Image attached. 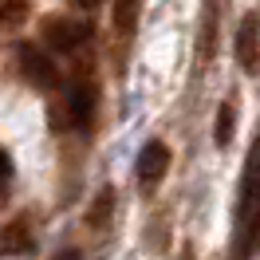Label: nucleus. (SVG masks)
<instances>
[{
	"label": "nucleus",
	"instance_id": "nucleus-8",
	"mask_svg": "<svg viewBox=\"0 0 260 260\" xmlns=\"http://www.w3.org/2000/svg\"><path fill=\"white\" fill-rule=\"evenodd\" d=\"M233 134H237V103L229 99L217 107V122H213V142L217 146H229L233 142Z\"/></svg>",
	"mask_w": 260,
	"mask_h": 260
},
{
	"label": "nucleus",
	"instance_id": "nucleus-3",
	"mask_svg": "<svg viewBox=\"0 0 260 260\" xmlns=\"http://www.w3.org/2000/svg\"><path fill=\"white\" fill-rule=\"evenodd\" d=\"M16 63H20L24 83H32V87H40V91H51V87L59 83V67H55V59H51V51L40 48V44H24V48L16 51Z\"/></svg>",
	"mask_w": 260,
	"mask_h": 260
},
{
	"label": "nucleus",
	"instance_id": "nucleus-4",
	"mask_svg": "<svg viewBox=\"0 0 260 260\" xmlns=\"http://www.w3.org/2000/svg\"><path fill=\"white\" fill-rule=\"evenodd\" d=\"M166 170H170V146H166L162 138H154L146 146L138 150V162H134V178L142 189H154V185H162Z\"/></svg>",
	"mask_w": 260,
	"mask_h": 260
},
{
	"label": "nucleus",
	"instance_id": "nucleus-11",
	"mask_svg": "<svg viewBox=\"0 0 260 260\" xmlns=\"http://www.w3.org/2000/svg\"><path fill=\"white\" fill-rule=\"evenodd\" d=\"M67 4H71V8H79V12H95L103 0H67Z\"/></svg>",
	"mask_w": 260,
	"mask_h": 260
},
{
	"label": "nucleus",
	"instance_id": "nucleus-12",
	"mask_svg": "<svg viewBox=\"0 0 260 260\" xmlns=\"http://www.w3.org/2000/svg\"><path fill=\"white\" fill-rule=\"evenodd\" d=\"M51 260H83V256H79V248H63V252H55Z\"/></svg>",
	"mask_w": 260,
	"mask_h": 260
},
{
	"label": "nucleus",
	"instance_id": "nucleus-5",
	"mask_svg": "<svg viewBox=\"0 0 260 260\" xmlns=\"http://www.w3.org/2000/svg\"><path fill=\"white\" fill-rule=\"evenodd\" d=\"M233 55H237L241 71L256 75V67H260V16H256V12H248V16L237 24V36H233Z\"/></svg>",
	"mask_w": 260,
	"mask_h": 260
},
{
	"label": "nucleus",
	"instance_id": "nucleus-1",
	"mask_svg": "<svg viewBox=\"0 0 260 260\" xmlns=\"http://www.w3.org/2000/svg\"><path fill=\"white\" fill-rule=\"evenodd\" d=\"M91 20L83 16H48L40 24V40H44V48L48 51H59V55H79L87 44H91Z\"/></svg>",
	"mask_w": 260,
	"mask_h": 260
},
{
	"label": "nucleus",
	"instance_id": "nucleus-2",
	"mask_svg": "<svg viewBox=\"0 0 260 260\" xmlns=\"http://www.w3.org/2000/svg\"><path fill=\"white\" fill-rule=\"evenodd\" d=\"M95 87L87 79H71L63 87V95H59V107H55V122H63L71 130H87L91 126V118H95Z\"/></svg>",
	"mask_w": 260,
	"mask_h": 260
},
{
	"label": "nucleus",
	"instance_id": "nucleus-9",
	"mask_svg": "<svg viewBox=\"0 0 260 260\" xmlns=\"http://www.w3.org/2000/svg\"><path fill=\"white\" fill-rule=\"evenodd\" d=\"M138 4L142 0H114V28H118V36H134V28H138Z\"/></svg>",
	"mask_w": 260,
	"mask_h": 260
},
{
	"label": "nucleus",
	"instance_id": "nucleus-7",
	"mask_svg": "<svg viewBox=\"0 0 260 260\" xmlns=\"http://www.w3.org/2000/svg\"><path fill=\"white\" fill-rule=\"evenodd\" d=\"M111 217H114V189L107 185V189L91 201V209H87V229L103 233V229H111Z\"/></svg>",
	"mask_w": 260,
	"mask_h": 260
},
{
	"label": "nucleus",
	"instance_id": "nucleus-10",
	"mask_svg": "<svg viewBox=\"0 0 260 260\" xmlns=\"http://www.w3.org/2000/svg\"><path fill=\"white\" fill-rule=\"evenodd\" d=\"M8 178H12V158L0 150V181H8Z\"/></svg>",
	"mask_w": 260,
	"mask_h": 260
},
{
	"label": "nucleus",
	"instance_id": "nucleus-6",
	"mask_svg": "<svg viewBox=\"0 0 260 260\" xmlns=\"http://www.w3.org/2000/svg\"><path fill=\"white\" fill-rule=\"evenodd\" d=\"M32 248H36V237H32V225L24 217H16V221H8L0 229V256H24Z\"/></svg>",
	"mask_w": 260,
	"mask_h": 260
}]
</instances>
